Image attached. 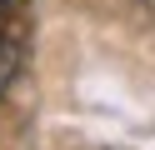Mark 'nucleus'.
<instances>
[{"mask_svg":"<svg viewBox=\"0 0 155 150\" xmlns=\"http://www.w3.org/2000/svg\"><path fill=\"white\" fill-rule=\"evenodd\" d=\"M15 60H20V50L5 40V45H0V95H5V85H10V75H15Z\"/></svg>","mask_w":155,"mask_h":150,"instance_id":"obj_1","label":"nucleus"},{"mask_svg":"<svg viewBox=\"0 0 155 150\" xmlns=\"http://www.w3.org/2000/svg\"><path fill=\"white\" fill-rule=\"evenodd\" d=\"M0 5H10V0H0Z\"/></svg>","mask_w":155,"mask_h":150,"instance_id":"obj_2","label":"nucleus"}]
</instances>
